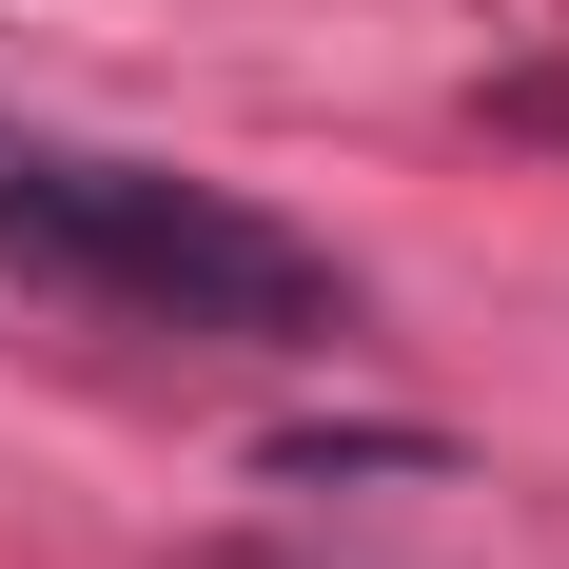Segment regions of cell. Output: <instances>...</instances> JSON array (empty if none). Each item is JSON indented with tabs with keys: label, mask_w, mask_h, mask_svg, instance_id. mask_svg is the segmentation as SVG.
<instances>
[{
	"label": "cell",
	"mask_w": 569,
	"mask_h": 569,
	"mask_svg": "<svg viewBox=\"0 0 569 569\" xmlns=\"http://www.w3.org/2000/svg\"><path fill=\"white\" fill-rule=\"evenodd\" d=\"M0 256L158 315V335H335V256L158 158H0Z\"/></svg>",
	"instance_id": "1"
}]
</instances>
